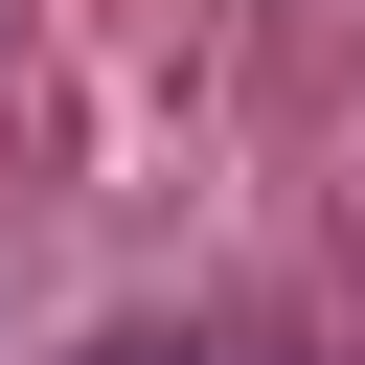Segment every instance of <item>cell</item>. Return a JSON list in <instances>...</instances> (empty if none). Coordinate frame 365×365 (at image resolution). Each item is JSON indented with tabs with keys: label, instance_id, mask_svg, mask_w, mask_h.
<instances>
[{
	"label": "cell",
	"instance_id": "6da1fadb",
	"mask_svg": "<svg viewBox=\"0 0 365 365\" xmlns=\"http://www.w3.org/2000/svg\"><path fill=\"white\" fill-rule=\"evenodd\" d=\"M114 365H205V342H114Z\"/></svg>",
	"mask_w": 365,
	"mask_h": 365
}]
</instances>
